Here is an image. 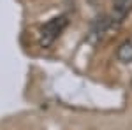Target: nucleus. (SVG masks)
I'll use <instances>...</instances> for the list:
<instances>
[{"mask_svg":"<svg viewBox=\"0 0 132 130\" xmlns=\"http://www.w3.org/2000/svg\"><path fill=\"white\" fill-rule=\"evenodd\" d=\"M65 27H67V18L65 16H56V18H51L48 23H44V27L41 28V33H39L41 46H44V48L51 46L60 37L62 32L65 30Z\"/></svg>","mask_w":132,"mask_h":130,"instance_id":"1","label":"nucleus"},{"mask_svg":"<svg viewBox=\"0 0 132 130\" xmlns=\"http://www.w3.org/2000/svg\"><path fill=\"white\" fill-rule=\"evenodd\" d=\"M116 58L123 63H129L132 62V42L130 40H125L120 44V48L116 49Z\"/></svg>","mask_w":132,"mask_h":130,"instance_id":"3","label":"nucleus"},{"mask_svg":"<svg viewBox=\"0 0 132 130\" xmlns=\"http://www.w3.org/2000/svg\"><path fill=\"white\" fill-rule=\"evenodd\" d=\"M132 9V0H114L113 4V20L122 21Z\"/></svg>","mask_w":132,"mask_h":130,"instance_id":"2","label":"nucleus"}]
</instances>
